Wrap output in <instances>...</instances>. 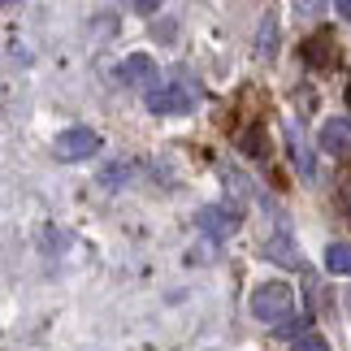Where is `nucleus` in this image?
<instances>
[{"mask_svg": "<svg viewBox=\"0 0 351 351\" xmlns=\"http://www.w3.org/2000/svg\"><path fill=\"white\" fill-rule=\"evenodd\" d=\"M347 104H351V87H347Z\"/></svg>", "mask_w": 351, "mask_h": 351, "instance_id": "f3484780", "label": "nucleus"}, {"mask_svg": "<svg viewBox=\"0 0 351 351\" xmlns=\"http://www.w3.org/2000/svg\"><path fill=\"white\" fill-rule=\"evenodd\" d=\"M252 317L265 321V326H278V321H287V313L295 308V291L287 282H261V287H252Z\"/></svg>", "mask_w": 351, "mask_h": 351, "instance_id": "f03ea898", "label": "nucleus"}, {"mask_svg": "<svg viewBox=\"0 0 351 351\" xmlns=\"http://www.w3.org/2000/svg\"><path fill=\"white\" fill-rule=\"evenodd\" d=\"M239 208H230V204H226V208H217V204H208V208H199L195 213V226H199V230H204L208 239H217V243H226V239H234L239 234Z\"/></svg>", "mask_w": 351, "mask_h": 351, "instance_id": "20e7f679", "label": "nucleus"}, {"mask_svg": "<svg viewBox=\"0 0 351 351\" xmlns=\"http://www.w3.org/2000/svg\"><path fill=\"white\" fill-rule=\"evenodd\" d=\"M334 9H339V13H343V18L351 22V0H334Z\"/></svg>", "mask_w": 351, "mask_h": 351, "instance_id": "2eb2a0df", "label": "nucleus"}, {"mask_svg": "<svg viewBox=\"0 0 351 351\" xmlns=\"http://www.w3.org/2000/svg\"><path fill=\"white\" fill-rule=\"evenodd\" d=\"M326 269L330 274H351V243H330L326 247Z\"/></svg>", "mask_w": 351, "mask_h": 351, "instance_id": "1a4fd4ad", "label": "nucleus"}, {"mask_svg": "<svg viewBox=\"0 0 351 351\" xmlns=\"http://www.w3.org/2000/svg\"><path fill=\"white\" fill-rule=\"evenodd\" d=\"M117 78H121L126 87H134V83H152V78H156V61L143 57V52H134V57H126V61L117 65Z\"/></svg>", "mask_w": 351, "mask_h": 351, "instance_id": "423d86ee", "label": "nucleus"}, {"mask_svg": "<svg viewBox=\"0 0 351 351\" xmlns=\"http://www.w3.org/2000/svg\"><path fill=\"white\" fill-rule=\"evenodd\" d=\"M256 57H261V61L278 57V18H274V13L261 18V31H256Z\"/></svg>", "mask_w": 351, "mask_h": 351, "instance_id": "0eeeda50", "label": "nucleus"}, {"mask_svg": "<svg viewBox=\"0 0 351 351\" xmlns=\"http://www.w3.org/2000/svg\"><path fill=\"white\" fill-rule=\"evenodd\" d=\"M330 0H295V9H300V18H317L321 9H326Z\"/></svg>", "mask_w": 351, "mask_h": 351, "instance_id": "4468645a", "label": "nucleus"}, {"mask_svg": "<svg viewBox=\"0 0 351 351\" xmlns=\"http://www.w3.org/2000/svg\"><path fill=\"white\" fill-rule=\"evenodd\" d=\"M291 351H330V347H326V339H321V334H304V339H295Z\"/></svg>", "mask_w": 351, "mask_h": 351, "instance_id": "ddd939ff", "label": "nucleus"}, {"mask_svg": "<svg viewBox=\"0 0 351 351\" xmlns=\"http://www.w3.org/2000/svg\"><path fill=\"white\" fill-rule=\"evenodd\" d=\"M199 104V83L186 70H173L169 78H152L147 87V109L152 113H191Z\"/></svg>", "mask_w": 351, "mask_h": 351, "instance_id": "f257e3e1", "label": "nucleus"}, {"mask_svg": "<svg viewBox=\"0 0 351 351\" xmlns=\"http://www.w3.org/2000/svg\"><path fill=\"white\" fill-rule=\"evenodd\" d=\"M265 256H274V261H282L287 269H300V265H304V261H300V252L291 247V234H287V230H278L274 239L265 243Z\"/></svg>", "mask_w": 351, "mask_h": 351, "instance_id": "6e6552de", "label": "nucleus"}, {"mask_svg": "<svg viewBox=\"0 0 351 351\" xmlns=\"http://www.w3.org/2000/svg\"><path fill=\"white\" fill-rule=\"evenodd\" d=\"M304 330H308V317H300V321H278V334H274V339H304Z\"/></svg>", "mask_w": 351, "mask_h": 351, "instance_id": "f8f14e48", "label": "nucleus"}, {"mask_svg": "<svg viewBox=\"0 0 351 351\" xmlns=\"http://www.w3.org/2000/svg\"><path fill=\"white\" fill-rule=\"evenodd\" d=\"M304 61H308V65H326V61H330V35H326V31L313 35V39L304 44Z\"/></svg>", "mask_w": 351, "mask_h": 351, "instance_id": "9b49d317", "label": "nucleus"}, {"mask_svg": "<svg viewBox=\"0 0 351 351\" xmlns=\"http://www.w3.org/2000/svg\"><path fill=\"white\" fill-rule=\"evenodd\" d=\"M317 147L330 156H351V117H330L317 130Z\"/></svg>", "mask_w": 351, "mask_h": 351, "instance_id": "39448f33", "label": "nucleus"}, {"mask_svg": "<svg viewBox=\"0 0 351 351\" xmlns=\"http://www.w3.org/2000/svg\"><path fill=\"white\" fill-rule=\"evenodd\" d=\"M287 139H291V156H295V169H300L304 173V178H313V160H308V147H304V139H300V134H295V126H287Z\"/></svg>", "mask_w": 351, "mask_h": 351, "instance_id": "9d476101", "label": "nucleus"}, {"mask_svg": "<svg viewBox=\"0 0 351 351\" xmlns=\"http://www.w3.org/2000/svg\"><path fill=\"white\" fill-rule=\"evenodd\" d=\"M134 9H139V13H152V9H156V0H134Z\"/></svg>", "mask_w": 351, "mask_h": 351, "instance_id": "dca6fc26", "label": "nucleus"}, {"mask_svg": "<svg viewBox=\"0 0 351 351\" xmlns=\"http://www.w3.org/2000/svg\"><path fill=\"white\" fill-rule=\"evenodd\" d=\"M104 147V139L91 126H70L61 130L57 139H52V152H57V160H65V165H74V160H91Z\"/></svg>", "mask_w": 351, "mask_h": 351, "instance_id": "7ed1b4c3", "label": "nucleus"}, {"mask_svg": "<svg viewBox=\"0 0 351 351\" xmlns=\"http://www.w3.org/2000/svg\"><path fill=\"white\" fill-rule=\"evenodd\" d=\"M5 5H13V0H5Z\"/></svg>", "mask_w": 351, "mask_h": 351, "instance_id": "a211bd4d", "label": "nucleus"}]
</instances>
